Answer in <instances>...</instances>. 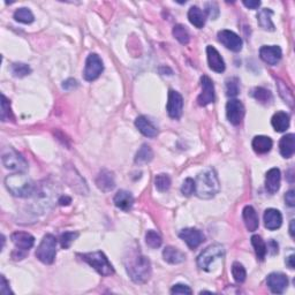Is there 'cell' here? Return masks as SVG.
Listing matches in <instances>:
<instances>
[{"mask_svg": "<svg viewBox=\"0 0 295 295\" xmlns=\"http://www.w3.org/2000/svg\"><path fill=\"white\" fill-rule=\"evenodd\" d=\"M271 123H272L274 130L283 133L290 127V115H288L286 112H277L276 114L272 116Z\"/></svg>", "mask_w": 295, "mask_h": 295, "instance_id": "obj_28", "label": "cell"}, {"mask_svg": "<svg viewBox=\"0 0 295 295\" xmlns=\"http://www.w3.org/2000/svg\"><path fill=\"white\" fill-rule=\"evenodd\" d=\"M70 203H72V198L68 197V196H61L59 198V204L60 205H68Z\"/></svg>", "mask_w": 295, "mask_h": 295, "instance_id": "obj_50", "label": "cell"}, {"mask_svg": "<svg viewBox=\"0 0 295 295\" xmlns=\"http://www.w3.org/2000/svg\"><path fill=\"white\" fill-rule=\"evenodd\" d=\"M281 174L279 169H271L267 171L265 177V188L270 194H276L280 188Z\"/></svg>", "mask_w": 295, "mask_h": 295, "instance_id": "obj_23", "label": "cell"}, {"mask_svg": "<svg viewBox=\"0 0 295 295\" xmlns=\"http://www.w3.org/2000/svg\"><path fill=\"white\" fill-rule=\"evenodd\" d=\"M252 245L255 249L256 256L259 260H263L266 256V245L263 241V239L259 235H253L252 236Z\"/></svg>", "mask_w": 295, "mask_h": 295, "instance_id": "obj_31", "label": "cell"}, {"mask_svg": "<svg viewBox=\"0 0 295 295\" xmlns=\"http://www.w3.org/2000/svg\"><path fill=\"white\" fill-rule=\"evenodd\" d=\"M12 242L15 245V248L21 252H29L35 245V238L27 232H14L11 235Z\"/></svg>", "mask_w": 295, "mask_h": 295, "instance_id": "obj_16", "label": "cell"}, {"mask_svg": "<svg viewBox=\"0 0 295 295\" xmlns=\"http://www.w3.org/2000/svg\"><path fill=\"white\" fill-rule=\"evenodd\" d=\"M285 202H286L290 207H294L295 205V191L293 189L288 190L286 195H285Z\"/></svg>", "mask_w": 295, "mask_h": 295, "instance_id": "obj_46", "label": "cell"}, {"mask_svg": "<svg viewBox=\"0 0 295 295\" xmlns=\"http://www.w3.org/2000/svg\"><path fill=\"white\" fill-rule=\"evenodd\" d=\"M57 255V239L52 234L44 236L36 249V257L44 264H52Z\"/></svg>", "mask_w": 295, "mask_h": 295, "instance_id": "obj_6", "label": "cell"}, {"mask_svg": "<svg viewBox=\"0 0 295 295\" xmlns=\"http://www.w3.org/2000/svg\"><path fill=\"white\" fill-rule=\"evenodd\" d=\"M281 56V49L277 45H264L259 50L260 59L270 66H276L280 61Z\"/></svg>", "mask_w": 295, "mask_h": 295, "instance_id": "obj_15", "label": "cell"}, {"mask_svg": "<svg viewBox=\"0 0 295 295\" xmlns=\"http://www.w3.org/2000/svg\"><path fill=\"white\" fill-rule=\"evenodd\" d=\"M218 40L224 45L226 49L233 51V52H239L241 51L243 42L241 37L236 35L235 33L231 32V30H221L218 33Z\"/></svg>", "mask_w": 295, "mask_h": 295, "instance_id": "obj_9", "label": "cell"}, {"mask_svg": "<svg viewBox=\"0 0 295 295\" xmlns=\"http://www.w3.org/2000/svg\"><path fill=\"white\" fill-rule=\"evenodd\" d=\"M152 158H153L152 149L148 146V144H143L136 153L135 163L139 164V165H144V164L151 162Z\"/></svg>", "mask_w": 295, "mask_h": 295, "instance_id": "obj_30", "label": "cell"}, {"mask_svg": "<svg viewBox=\"0 0 295 295\" xmlns=\"http://www.w3.org/2000/svg\"><path fill=\"white\" fill-rule=\"evenodd\" d=\"M0 293L4 295H8L9 293L12 294L11 288H9V284L8 281L6 280V278L4 276H1V283H0Z\"/></svg>", "mask_w": 295, "mask_h": 295, "instance_id": "obj_45", "label": "cell"}, {"mask_svg": "<svg viewBox=\"0 0 295 295\" xmlns=\"http://www.w3.org/2000/svg\"><path fill=\"white\" fill-rule=\"evenodd\" d=\"M221 189L218 176L214 169H207L198 174L195 180V194L202 200H210Z\"/></svg>", "mask_w": 295, "mask_h": 295, "instance_id": "obj_2", "label": "cell"}, {"mask_svg": "<svg viewBox=\"0 0 295 295\" xmlns=\"http://www.w3.org/2000/svg\"><path fill=\"white\" fill-rule=\"evenodd\" d=\"M290 234L292 238H294V219L291 221V225H290Z\"/></svg>", "mask_w": 295, "mask_h": 295, "instance_id": "obj_52", "label": "cell"}, {"mask_svg": "<svg viewBox=\"0 0 295 295\" xmlns=\"http://www.w3.org/2000/svg\"><path fill=\"white\" fill-rule=\"evenodd\" d=\"M266 284L271 292L274 294H283L288 286V278L286 274L280 272H273L267 276Z\"/></svg>", "mask_w": 295, "mask_h": 295, "instance_id": "obj_14", "label": "cell"}, {"mask_svg": "<svg viewBox=\"0 0 295 295\" xmlns=\"http://www.w3.org/2000/svg\"><path fill=\"white\" fill-rule=\"evenodd\" d=\"M266 252H269L271 255H276V254H278V243L273 241V240H271V241L267 243Z\"/></svg>", "mask_w": 295, "mask_h": 295, "instance_id": "obj_48", "label": "cell"}, {"mask_svg": "<svg viewBox=\"0 0 295 295\" xmlns=\"http://www.w3.org/2000/svg\"><path fill=\"white\" fill-rule=\"evenodd\" d=\"M167 113L172 119H180L183 115L184 110V98L179 92L176 90H170L169 92V101H167L166 106Z\"/></svg>", "mask_w": 295, "mask_h": 295, "instance_id": "obj_12", "label": "cell"}, {"mask_svg": "<svg viewBox=\"0 0 295 295\" xmlns=\"http://www.w3.org/2000/svg\"><path fill=\"white\" fill-rule=\"evenodd\" d=\"M146 242L150 248L156 249L162 246L163 240H162V236H160L158 233L156 231H152V229H150V231H148L146 234Z\"/></svg>", "mask_w": 295, "mask_h": 295, "instance_id": "obj_34", "label": "cell"}, {"mask_svg": "<svg viewBox=\"0 0 295 295\" xmlns=\"http://www.w3.org/2000/svg\"><path fill=\"white\" fill-rule=\"evenodd\" d=\"M272 15L273 12L270 8L260 9L258 14H257V21H258L260 28H263L264 30H269V32H273L274 25L272 22Z\"/></svg>", "mask_w": 295, "mask_h": 295, "instance_id": "obj_27", "label": "cell"}, {"mask_svg": "<svg viewBox=\"0 0 295 295\" xmlns=\"http://www.w3.org/2000/svg\"><path fill=\"white\" fill-rule=\"evenodd\" d=\"M126 269L129 277L136 284H144L151 276V263L140 253H133L126 259Z\"/></svg>", "mask_w": 295, "mask_h": 295, "instance_id": "obj_1", "label": "cell"}, {"mask_svg": "<svg viewBox=\"0 0 295 295\" xmlns=\"http://www.w3.org/2000/svg\"><path fill=\"white\" fill-rule=\"evenodd\" d=\"M14 19L18 22L25 23V25H30V23H33L34 20H35L33 12L30 11L29 8H26V7L16 9L14 13Z\"/></svg>", "mask_w": 295, "mask_h": 295, "instance_id": "obj_32", "label": "cell"}, {"mask_svg": "<svg viewBox=\"0 0 295 295\" xmlns=\"http://www.w3.org/2000/svg\"><path fill=\"white\" fill-rule=\"evenodd\" d=\"M207 56H208V64L210 70L216 73H222L225 71V63L222 60L221 53L214 46L209 45L207 47Z\"/></svg>", "mask_w": 295, "mask_h": 295, "instance_id": "obj_17", "label": "cell"}, {"mask_svg": "<svg viewBox=\"0 0 295 295\" xmlns=\"http://www.w3.org/2000/svg\"><path fill=\"white\" fill-rule=\"evenodd\" d=\"M96 184L102 191H111L113 188L115 187L114 176L112 172H110L108 170H103L101 173L98 174L97 179H96Z\"/></svg>", "mask_w": 295, "mask_h": 295, "instance_id": "obj_19", "label": "cell"}, {"mask_svg": "<svg viewBox=\"0 0 295 295\" xmlns=\"http://www.w3.org/2000/svg\"><path fill=\"white\" fill-rule=\"evenodd\" d=\"M171 293L172 294H191L193 293V291H191L190 288L187 286V285L178 284V285H174V286L172 287Z\"/></svg>", "mask_w": 295, "mask_h": 295, "instance_id": "obj_44", "label": "cell"}, {"mask_svg": "<svg viewBox=\"0 0 295 295\" xmlns=\"http://www.w3.org/2000/svg\"><path fill=\"white\" fill-rule=\"evenodd\" d=\"M78 236V233L76 232H65L61 234L60 236V243H61V247H63L64 249H68L71 247L72 243L75 241V239H76Z\"/></svg>", "mask_w": 295, "mask_h": 295, "instance_id": "obj_41", "label": "cell"}, {"mask_svg": "<svg viewBox=\"0 0 295 295\" xmlns=\"http://www.w3.org/2000/svg\"><path fill=\"white\" fill-rule=\"evenodd\" d=\"M179 236L190 249H196L205 240L203 233L197 228H184L179 233Z\"/></svg>", "mask_w": 295, "mask_h": 295, "instance_id": "obj_13", "label": "cell"}, {"mask_svg": "<svg viewBox=\"0 0 295 295\" xmlns=\"http://www.w3.org/2000/svg\"><path fill=\"white\" fill-rule=\"evenodd\" d=\"M264 225L270 231H274L278 229L283 224V216H281L280 211H278L277 209H267L264 212Z\"/></svg>", "mask_w": 295, "mask_h": 295, "instance_id": "obj_18", "label": "cell"}, {"mask_svg": "<svg viewBox=\"0 0 295 295\" xmlns=\"http://www.w3.org/2000/svg\"><path fill=\"white\" fill-rule=\"evenodd\" d=\"M173 36L176 37L178 42L184 44V45H186V44L189 43L190 40L189 33H188L186 27L183 25H176L173 27Z\"/></svg>", "mask_w": 295, "mask_h": 295, "instance_id": "obj_33", "label": "cell"}, {"mask_svg": "<svg viewBox=\"0 0 295 295\" xmlns=\"http://www.w3.org/2000/svg\"><path fill=\"white\" fill-rule=\"evenodd\" d=\"M243 5L249 9H257L260 6V1H257V0H249V1L248 0H245Z\"/></svg>", "mask_w": 295, "mask_h": 295, "instance_id": "obj_49", "label": "cell"}, {"mask_svg": "<svg viewBox=\"0 0 295 295\" xmlns=\"http://www.w3.org/2000/svg\"><path fill=\"white\" fill-rule=\"evenodd\" d=\"M12 74L14 75L15 77H25L27 75L32 73V68H30L27 64L23 63H15L12 65L11 67Z\"/></svg>", "mask_w": 295, "mask_h": 295, "instance_id": "obj_36", "label": "cell"}, {"mask_svg": "<svg viewBox=\"0 0 295 295\" xmlns=\"http://www.w3.org/2000/svg\"><path fill=\"white\" fill-rule=\"evenodd\" d=\"M1 160L2 165L7 170L12 171V172L26 173L28 171L29 166L25 157L16 151V150L12 149V148H8V149H5L2 151Z\"/></svg>", "mask_w": 295, "mask_h": 295, "instance_id": "obj_5", "label": "cell"}, {"mask_svg": "<svg viewBox=\"0 0 295 295\" xmlns=\"http://www.w3.org/2000/svg\"><path fill=\"white\" fill-rule=\"evenodd\" d=\"M104 71V65L98 54L91 53L89 54L85 61V67L83 71V77L85 81L92 82L101 76V74Z\"/></svg>", "mask_w": 295, "mask_h": 295, "instance_id": "obj_8", "label": "cell"}, {"mask_svg": "<svg viewBox=\"0 0 295 295\" xmlns=\"http://www.w3.org/2000/svg\"><path fill=\"white\" fill-rule=\"evenodd\" d=\"M242 217L245 221V225L249 232H255L259 226L258 216L252 205H247L242 211Z\"/></svg>", "mask_w": 295, "mask_h": 295, "instance_id": "obj_21", "label": "cell"}, {"mask_svg": "<svg viewBox=\"0 0 295 295\" xmlns=\"http://www.w3.org/2000/svg\"><path fill=\"white\" fill-rule=\"evenodd\" d=\"M240 92V81L238 77H229L226 81V94L228 97H235Z\"/></svg>", "mask_w": 295, "mask_h": 295, "instance_id": "obj_37", "label": "cell"}, {"mask_svg": "<svg viewBox=\"0 0 295 295\" xmlns=\"http://www.w3.org/2000/svg\"><path fill=\"white\" fill-rule=\"evenodd\" d=\"M294 255H291L288 258H286V265L290 267V269H294Z\"/></svg>", "mask_w": 295, "mask_h": 295, "instance_id": "obj_51", "label": "cell"}, {"mask_svg": "<svg viewBox=\"0 0 295 295\" xmlns=\"http://www.w3.org/2000/svg\"><path fill=\"white\" fill-rule=\"evenodd\" d=\"M163 257L170 264H180L184 262V259H186V255L181 250L172 246L166 247L163 250Z\"/></svg>", "mask_w": 295, "mask_h": 295, "instance_id": "obj_25", "label": "cell"}, {"mask_svg": "<svg viewBox=\"0 0 295 295\" xmlns=\"http://www.w3.org/2000/svg\"><path fill=\"white\" fill-rule=\"evenodd\" d=\"M226 115L232 125L238 126L245 116V106L238 99H231L226 104Z\"/></svg>", "mask_w": 295, "mask_h": 295, "instance_id": "obj_11", "label": "cell"}, {"mask_svg": "<svg viewBox=\"0 0 295 295\" xmlns=\"http://www.w3.org/2000/svg\"><path fill=\"white\" fill-rule=\"evenodd\" d=\"M279 150L284 158H291L295 151V135L294 134H287L281 137L279 142Z\"/></svg>", "mask_w": 295, "mask_h": 295, "instance_id": "obj_24", "label": "cell"}, {"mask_svg": "<svg viewBox=\"0 0 295 295\" xmlns=\"http://www.w3.org/2000/svg\"><path fill=\"white\" fill-rule=\"evenodd\" d=\"M76 87H77V82L75 81L74 78H68V80L65 81L63 84V88L65 90H73V89H75Z\"/></svg>", "mask_w": 295, "mask_h": 295, "instance_id": "obj_47", "label": "cell"}, {"mask_svg": "<svg viewBox=\"0 0 295 295\" xmlns=\"http://www.w3.org/2000/svg\"><path fill=\"white\" fill-rule=\"evenodd\" d=\"M14 119V116L12 114L11 110V103L7 98L5 97V95L1 96V120L2 121H9V120Z\"/></svg>", "mask_w": 295, "mask_h": 295, "instance_id": "obj_39", "label": "cell"}, {"mask_svg": "<svg viewBox=\"0 0 295 295\" xmlns=\"http://www.w3.org/2000/svg\"><path fill=\"white\" fill-rule=\"evenodd\" d=\"M78 256L81 257L82 260H84V262H87L91 267H94L101 276L109 277L114 274V267L109 262L108 257L105 256L104 253L94 252L82 254V255Z\"/></svg>", "mask_w": 295, "mask_h": 295, "instance_id": "obj_4", "label": "cell"}, {"mask_svg": "<svg viewBox=\"0 0 295 295\" xmlns=\"http://www.w3.org/2000/svg\"><path fill=\"white\" fill-rule=\"evenodd\" d=\"M232 276L234 278L235 281L238 283H243L246 280L247 277V272L245 266L242 265L241 263L239 262H234L232 265Z\"/></svg>", "mask_w": 295, "mask_h": 295, "instance_id": "obj_38", "label": "cell"}, {"mask_svg": "<svg viewBox=\"0 0 295 295\" xmlns=\"http://www.w3.org/2000/svg\"><path fill=\"white\" fill-rule=\"evenodd\" d=\"M5 186L12 195L16 197H30L35 193V184L25 173H14L6 177Z\"/></svg>", "mask_w": 295, "mask_h": 295, "instance_id": "obj_3", "label": "cell"}, {"mask_svg": "<svg viewBox=\"0 0 295 295\" xmlns=\"http://www.w3.org/2000/svg\"><path fill=\"white\" fill-rule=\"evenodd\" d=\"M114 205L122 211H129L134 205L133 195L127 190H119L113 198Z\"/></svg>", "mask_w": 295, "mask_h": 295, "instance_id": "obj_20", "label": "cell"}, {"mask_svg": "<svg viewBox=\"0 0 295 295\" xmlns=\"http://www.w3.org/2000/svg\"><path fill=\"white\" fill-rule=\"evenodd\" d=\"M135 126L144 136L151 137L152 139V137H156L158 135V130H157L156 127L153 126V123L149 119L146 118V116H137L135 120Z\"/></svg>", "mask_w": 295, "mask_h": 295, "instance_id": "obj_22", "label": "cell"}, {"mask_svg": "<svg viewBox=\"0 0 295 295\" xmlns=\"http://www.w3.org/2000/svg\"><path fill=\"white\" fill-rule=\"evenodd\" d=\"M156 188L159 191H166L171 187V179L167 174H158L155 179Z\"/></svg>", "mask_w": 295, "mask_h": 295, "instance_id": "obj_40", "label": "cell"}, {"mask_svg": "<svg viewBox=\"0 0 295 295\" xmlns=\"http://www.w3.org/2000/svg\"><path fill=\"white\" fill-rule=\"evenodd\" d=\"M253 96L256 101H258L262 104H269L272 102V94L269 90L264 88H255L253 91Z\"/></svg>", "mask_w": 295, "mask_h": 295, "instance_id": "obj_35", "label": "cell"}, {"mask_svg": "<svg viewBox=\"0 0 295 295\" xmlns=\"http://www.w3.org/2000/svg\"><path fill=\"white\" fill-rule=\"evenodd\" d=\"M202 92L198 96L197 103L200 106H207L215 102V85L214 82L207 75L201 77Z\"/></svg>", "mask_w": 295, "mask_h": 295, "instance_id": "obj_10", "label": "cell"}, {"mask_svg": "<svg viewBox=\"0 0 295 295\" xmlns=\"http://www.w3.org/2000/svg\"><path fill=\"white\" fill-rule=\"evenodd\" d=\"M225 255L224 247L219 243H215V245L209 246L208 248H205L203 252L200 254V256L197 257V266L201 270L210 271L211 265L214 264L215 260L219 258H222Z\"/></svg>", "mask_w": 295, "mask_h": 295, "instance_id": "obj_7", "label": "cell"}, {"mask_svg": "<svg viewBox=\"0 0 295 295\" xmlns=\"http://www.w3.org/2000/svg\"><path fill=\"white\" fill-rule=\"evenodd\" d=\"M181 193H183L184 196H190L195 193V180L191 179V178H187L186 180L184 181L183 186H181Z\"/></svg>", "mask_w": 295, "mask_h": 295, "instance_id": "obj_42", "label": "cell"}, {"mask_svg": "<svg viewBox=\"0 0 295 295\" xmlns=\"http://www.w3.org/2000/svg\"><path fill=\"white\" fill-rule=\"evenodd\" d=\"M205 12L211 19H217L219 15V7L216 2H207L205 4Z\"/></svg>", "mask_w": 295, "mask_h": 295, "instance_id": "obj_43", "label": "cell"}, {"mask_svg": "<svg viewBox=\"0 0 295 295\" xmlns=\"http://www.w3.org/2000/svg\"><path fill=\"white\" fill-rule=\"evenodd\" d=\"M188 19H189L190 23L196 28L201 29L203 28L205 25V14L204 12L197 7V6H193L188 11Z\"/></svg>", "mask_w": 295, "mask_h": 295, "instance_id": "obj_29", "label": "cell"}, {"mask_svg": "<svg viewBox=\"0 0 295 295\" xmlns=\"http://www.w3.org/2000/svg\"><path fill=\"white\" fill-rule=\"evenodd\" d=\"M272 144H273V142L270 137L259 135V136L254 137L252 146H253L254 151L259 153V155H262V153H266L270 151L271 148H272Z\"/></svg>", "mask_w": 295, "mask_h": 295, "instance_id": "obj_26", "label": "cell"}]
</instances>
